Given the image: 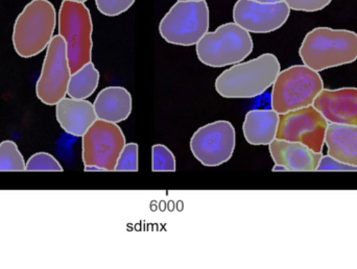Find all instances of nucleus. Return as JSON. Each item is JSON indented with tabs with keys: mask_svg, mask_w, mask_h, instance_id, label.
<instances>
[{
	"mask_svg": "<svg viewBox=\"0 0 357 269\" xmlns=\"http://www.w3.org/2000/svg\"><path fill=\"white\" fill-rule=\"evenodd\" d=\"M333 0H284L291 10L318 12L331 4Z\"/></svg>",
	"mask_w": 357,
	"mask_h": 269,
	"instance_id": "obj_25",
	"label": "nucleus"
},
{
	"mask_svg": "<svg viewBox=\"0 0 357 269\" xmlns=\"http://www.w3.org/2000/svg\"><path fill=\"white\" fill-rule=\"evenodd\" d=\"M312 106L328 123L357 125V88L323 89Z\"/></svg>",
	"mask_w": 357,
	"mask_h": 269,
	"instance_id": "obj_13",
	"label": "nucleus"
},
{
	"mask_svg": "<svg viewBox=\"0 0 357 269\" xmlns=\"http://www.w3.org/2000/svg\"><path fill=\"white\" fill-rule=\"evenodd\" d=\"M324 89L322 77L305 65L280 71L273 85L272 109L279 115L312 106Z\"/></svg>",
	"mask_w": 357,
	"mask_h": 269,
	"instance_id": "obj_5",
	"label": "nucleus"
},
{
	"mask_svg": "<svg viewBox=\"0 0 357 269\" xmlns=\"http://www.w3.org/2000/svg\"><path fill=\"white\" fill-rule=\"evenodd\" d=\"M328 121L314 106L280 115L276 139L299 142L322 153Z\"/></svg>",
	"mask_w": 357,
	"mask_h": 269,
	"instance_id": "obj_11",
	"label": "nucleus"
},
{
	"mask_svg": "<svg viewBox=\"0 0 357 269\" xmlns=\"http://www.w3.org/2000/svg\"><path fill=\"white\" fill-rule=\"evenodd\" d=\"M281 71L280 63L273 54L238 63L218 75L215 90L225 98H254L274 85Z\"/></svg>",
	"mask_w": 357,
	"mask_h": 269,
	"instance_id": "obj_2",
	"label": "nucleus"
},
{
	"mask_svg": "<svg viewBox=\"0 0 357 269\" xmlns=\"http://www.w3.org/2000/svg\"><path fill=\"white\" fill-rule=\"evenodd\" d=\"M268 148L275 165L282 166L287 171H317L323 155L302 143L280 139H275Z\"/></svg>",
	"mask_w": 357,
	"mask_h": 269,
	"instance_id": "obj_14",
	"label": "nucleus"
},
{
	"mask_svg": "<svg viewBox=\"0 0 357 269\" xmlns=\"http://www.w3.org/2000/svg\"><path fill=\"white\" fill-rule=\"evenodd\" d=\"M325 144L328 155L357 168V125L329 123Z\"/></svg>",
	"mask_w": 357,
	"mask_h": 269,
	"instance_id": "obj_18",
	"label": "nucleus"
},
{
	"mask_svg": "<svg viewBox=\"0 0 357 269\" xmlns=\"http://www.w3.org/2000/svg\"><path fill=\"white\" fill-rule=\"evenodd\" d=\"M193 157L207 167H215L232 157L235 149V129L226 121L199 128L190 139Z\"/></svg>",
	"mask_w": 357,
	"mask_h": 269,
	"instance_id": "obj_10",
	"label": "nucleus"
},
{
	"mask_svg": "<svg viewBox=\"0 0 357 269\" xmlns=\"http://www.w3.org/2000/svg\"><path fill=\"white\" fill-rule=\"evenodd\" d=\"M98 83L100 72L93 63H88L71 75L67 94L75 100H87L98 89Z\"/></svg>",
	"mask_w": 357,
	"mask_h": 269,
	"instance_id": "obj_19",
	"label": "nucleus"
},
{
	"mask_svg": "<svg viewBox=\"0 0 357 269\" xmlns=\"http://www.w3.org/2000/svg\"><path fill=\"white\" fill-rule=\"evenodd\" d=\"M26 163L18 145L10 140L0 143V171H25Z\"/></svg>",
	"mask_w": 357,
	"mask_h": 269,
	"instance_id": "obj_20",
	"label": "nucleus"
},
{
	"mask_svg": "<svg viewBox=\"0 0 357 269\" xmlns=\"http://www.w3.org/2000/svg\"><path fill=\"white\" fill-rule=\"evenodd\" d=\"M209 23V8L205 0H178L161 20L159 31L167 43L192 46L208 33Z\"/></svg>",
	"mask_w": 357,
	"mask_h": 269,
	"instance_id": "obj_7",
	"label": "nucleus"
},
{
	"mask_svg": "<svg viewBox=\"0 0 357 269\" xmlns=\"http://www.w3.org/2000/svg\"><path fill=\"white\" fill-rule=\"evenodd\" d=\"M252 1L260 2V3H277V2H282L284 0H252Z\"/></svg>",
	"mask_w": 357,
	"mask_h": 269,
	"instance_id": "obj_27",
	"label": "nucleus"
},
{
	"mask_svg": "<svg viewBox=\"0 0 357 269\" xmlns=\"http://www.w3.org/2000/svg\"><path fill=\"white\" fill-rule=\"evenodd\" d=\"M280 115L274 110H252L243 125V136L249 144L270 145L276 139Z\"/></svg>",
	"mask_w": 357,
	"mask_h": 269,
	"instance_id": "obj_17",
	"label": "nucleus"
},
{
	"mask_svg": "<svg viewBox=\"0 0 357 269\" xmlns=\"http://www.w3.org/2000/svg\"><path fill=\"white\" fill-rule=\"evenodd\" d=\"M136 0H96V8L105 16L116 17L127 12Z\"/></svg>",
	"mask_w": 357,
	"mask_h": 269,
	"instance_id": "obj_24",
	"label": "nucleus"
},
{
	"mask_svg": "<svg viewBox=\"0 0 357 269\" xmlns=\"http://www.w3.org/2000/svg\"><path fill=\"white\" fill-rule=\"evenodd\" d=\"M291 8L284 1L260 3L252 0H237L233 19L249 33H268L282 27L289 19Z\"/></svg>",
	"mask_w": 357,
	"mask_h": 269,
	"instance_id": "obj_12",
	"label": "nucleus"
},
{
	"mask_svg": "<svg viewBox=\"0 0 357 269\" xmlns=\"http://www.w3.org/2000/svg\"><path fill=\"white\" fill-rule=\"evenodd\" d=\"M126 137L117 123L98 119L83 136L82 157L85 171H113Z\"/></svg>",
	"mask_w": 357,
	"mask_h": 269,
	"instance_id": "obj_8",
	"label": "nucleus"
},
{
	"mask_svg": "<svg viewBox=\"0 0 357 269\" xmlns=\"http://www.w3.org/2000/svg\"><path fill=\"white\" fill-rule=\"evenodd\" d=\"M139 146L136 143H128L123 147L119 160H117L115 171H138L139 169Z\"/></svg>",
	"mask_w": 357,
	"mask_h": 269,
	"instance_id": "obj_23",
	"label": "nucleus"
},
{
	"mask_svg": "<svg viewBox=\"0 0 357 269\" xmlns=\"http://www.w3.org/2000/svg\"><path fill=\"white\" fill-rule=\"evenodd\" d=\"M93 106L98 119L119 123L131 115L132 95L123 87L105 88L96 96Z\"/></svg>",
	"mask_w": 357,
	"mask_h": 269,
	"instance_id": "obj_16",
	"label": "nucleus"
},
{
	"mask_svg": "<svg viewBox=\"0 0 357 269\" xmlns=\"http://www.w3.org/2000/svg\"><path fill=\"white\" fill-rule=\"evenodd\" d=\"M178 1H201V0H178Z\"/></svg>",
	"mask_w": 357,
	"mask_h": 269,
	"instance_id": "obj_29",
	"label": "nucleus"
},
{
	"mask_svg": "<svg viewBox=\"0 0 357 269\" xmlns=\"http://www.w3.org/2000/svg\"><path fill=\"white\" fill-rule=\"evenodd\" d=\"M56 106L59 125L73 136L83 137L98 121L94 106L88 100L64 98Z\"/></svg>",
	"mask_w": 357,
	"mask_h": 269,
	"instance_id": "obj_15",
	"label": "nucleus"
},
{
	"mask_svg": "<svg viewBox=\"0 0 357 269\" xmlns=\"http://www.w3.org/2000/svg\"><path fill=\"white\" fill-rule=\"evenodd\" d=\"M92 31L89 8L79 2L63 1L59 12V35L66 43L71 75L91 62Z\"/></svg>",
	"mask_w": 357,
	"mask_h": 269,
	"instance_id": "obj_6",
	"label": "nucleus"
},
{
	"mask_svg": "<svg viewBox=\"0 0 357 269\" xmlns=\"http://www.w3.org/2000/svg\"><path fill=\"white\" fill-rule=\"evenodd\" d=\"M152 170L155 172H175L176 157L165 145L156 144L152 147Z\"/></svg>",
	"mask_w": 357,
	"mask_h": 269,
	"instance_id": "obj_21",
	"label": "nucleus"
},
{
	"mask_svg": "<svg viewBox=\"0 0 357 269\" xmlns=\"http://www.w3.org/2000/svg\"><path fill=\"white\" fill-rule=\"evenodd\" d=\"M56 13L48 0H33L17 17L13 45L21 58H33L50 45L56 29Z\"/></svg>",
	"mask_w": 357,
	"mask_h": 269,
	"instance_id": "obj_3",
	"label": "nucleus"
},
{
	"mask_svg": "<svg viewBox=\"0 0 357 269\" xmlns=\"http://www.w3.org/2000/svg\"><path fill=\"white\" fill-rule=\"evenodd\" d=\"M249 31L235 22L225 23L206 33L195 45L197 59L206 66L220 68L238 64L253 52Z\"/></svg>",
	"mask_w": 357,
	"mask_h": 269,
	"instance_id": "obj_4",
	"label": "nucleus"
},
{
	"mask_svg": "<svg viewBox=\"0 0 357 269\" xmlns=\"http://www.w3.org/2000/svg\"><path fill=\"white\" fill-rule=\"evenodd\" d=\"M70 77L66 43L60 35L54 36L48 45L36 86L38 98L47 106H56L66 96Z\"/></svg>",
	"mask_w": 357,
	"mask_h": 269,
	"instance_id": "obj_9",
	"label": "nucleus"
},
{
	"mask_svg": "<svg viewBox=\"0 0 357 269\" xmlns=\"http://www.w3.org/2000/svg\"><path fill=\"white\" fill-rule=\"evenodd\" d=\"M26 171H56L62 172L63 167L58 160L47 153H37L29 157L25 167Z\"/></svg>",
	"mask_w": 357,
	"mask_h": 269,
	"instance_id": "obj_22",
	"label": "nucleus"
},
{
	"mask_svg": "<svg viewBox=\"0 0 357 269\" xmlns=\"http://www.w3.org/2000/svg\"><path fill=\"white\" fill-rule=\"evenodd\" d=\"M299 54L303 64L317 72L350 64L357 60V33L318 27L305 36Z\"/></svg>",
	"mask_w": 357,
	"mask_h": 269,
	"instance_id": "obj_1",
	"label": "nucleus"
},
{
	"mask_svg": "<svg viewBox=\"0 0 357 269\" xmlns=\"http://www.w3.org/2000/svg\"><path fill=\"white\" fill-rule=\"evenodd\" d=\"M317 171H357V168L327 155L321 157Z\"/></svg>",
	"mask_w": 357,
	"mask_h": 269,
	"instance_id": "obj_26",
	"label": "nucleus"
},
{
	"mask_svg": "<svg viewBox=\"0 0 357 269\" xmlns=\"http://www.w3.org/2000/svg\"><path fill=\"white\" fill-rule=\"evenodd\" d=\"M63 1H73L79 2V3H84V2L87 1V0H63Z\"/></svg>",
	"mask_w": 357,
	"mask_h": 269,
	"instance_id": "obj_28",
	"label": "nucleus"
}]
</instances>
